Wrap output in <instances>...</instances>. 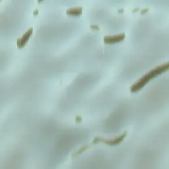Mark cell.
I'll return each instance as SVG.
<instances>
[{"instance_id": "4", "label": "cell", "mask_w": 169, "mask_h": 169, "mask_svg": "<svg viewBox=\"0 0 169 169\" xmlns=\"http://www.w3.org/2000/svg\"><path fill=\"white\" fill-rule=\"evenodd\" d=\"M33 28H29L27 33H25L23 35L22 38H21V39H19L17 40V45H18L19 47L21 48V47H23V46H25V44L27 43V42L28 41V39H29L31 35L33 34Z\"/></svg>"}, {"instance_id": "1", "label": "cell", "mask_w": 169, "mask_h": 169, "mask_svg": "<svg viewBox=\"0 0 169 169\" xmlns=\"http://www.w3.org/2000/svg\"><path fill=\"white\" fill-rule=\"evenodd\" d=\"M168 62L164 63L159 66L156 67L154 69H152L151 71H149L145 74L144 75L140 78L138 81H137L134 84L132 85V87H130L131 92H136L139 91V89H141L142 87L147 83L151 80L153 78H155L157 77L159 75H160L162 72H165V71L168 69Z\"/></svg>"}, {"instance_id": "6", "label": "cell", "mask_w": 169, "mask_h": 169, "mask_svg": "<svg viewBox=\"0 0 169 169\" xmlns=\"http://www.w3.org/2000/svg\"><path fill=\"white\" fill-rule=\"evenodd\" d=\"M86 149H87V147H82L80 150H79V151L77 153H76L75 155H78V154H80L81 152H83L84 151V150H85Z\"/></svg>"}, {"instance_id": "9", "label": "cell", "mask_w": 169, "mask_h": 169, "mask_svg": "<svg viewBox=\"0 0 169 169\" xmlns=\"http://www.w3.org/2000/svg\"><path fill=\"white\" fill-rule=\"evenodd\" d=\"M35 11H34V14L38 13V12H39V11H38V9H37V10H35Z\"/></svg>"}, {"instance_id": "3", "label": "cell", "mask_w": 169, "mask_h": 169, "mask_svg": "<svg viewBox=\"0 0 169 169\" xmlns=\"http://www.w3.org/2000/svg\"><path fill=\"white\" fill-rule=\"evenodd\" d=\"M126 34L124 33L112 35V36H106L104 38V41L106 44H114L121 42L125 39Z\"/></svg>"}, {"instance_id": "7", "label": "cell", "mask_w": 169, "mask_h": 169, "mask_svg": "<svg viewBox=\"0 0 169 169\" xmlns=\"http://www.w3.org/2000/svg\"><path fill=\"white\" fill-rule=\"evenodd\" d=\"M91 28H97V29H98V28H99V27H98L97 25H91Z\"/></svg>"}, {"instance_id": "2", "label": "cell", "mask_w": 169, "mask_h": 169, "mask_svg": "<svg viewBox=\"0 0 169 169\" xmlns=\"http://www.w3.org/2000/svg\"><path fill=\"white\" fill-rule=\"evenodd\" d=\"M127 133L126 132H125L122 135L118 137V138H114L112 139H102V138H96L93 140V143H95L98 142V141H101V142H103L104 143H106V144H108L109 145H114L118 144L119 143L122 141V140L124 138H125V137L127 135Z\"/></svg>"}, {"instance_id": "8", "label": "cell", "mask_w": 169, "mask_h": 169, "mask_svg": "<svg viewBox=\"0 0 169 169\" xmlns=\"http://www.w3.org/2000/svg\"><path fill=\"white\" fill-rule=\"evenodd\" d=\"M147 11H148V9H143V10L141 11V13H143L147 12Z\"/></svg>"}, {"instance_id": "5", "label": "cell", "mask_w": 169, "mask_h": 169, "mask_svg": "<svg viewBox=\"0 0 169 169\" xmlns=\"http://www.w3.org/2000/svg\"><path fill=\"white\" fill-rule=\"evenodd\" d=\"M83 9L81 7H77L68 9L66 11V13L69 15H74V16H78L82 13Z\"/></svg>"}]
</instances>
